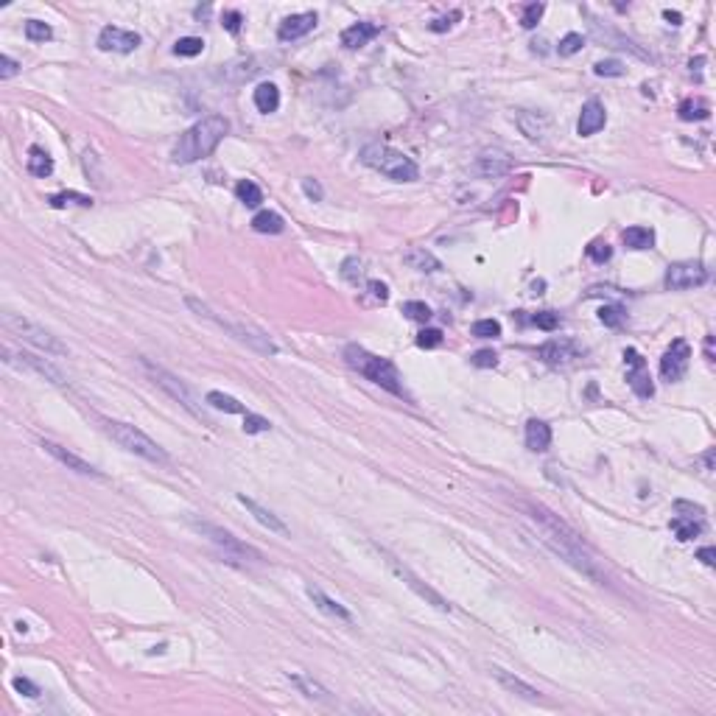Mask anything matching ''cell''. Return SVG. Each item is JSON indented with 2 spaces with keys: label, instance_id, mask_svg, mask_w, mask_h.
Wrapping results in <instances>:
<instances>
[{
  "label": "cell",
  "instance_id": "cell-6",
  "mask_svg": "<svg viewBox=\"0 0 716 716\" xmlns=\"http://www.w3.org/2000/svg\"><path fill=\"white\" fill-rule=\"evenodd\" d=\"M185 302H188V308H191V311H196L199 317H204V319H210V322H216L219 327H224L232 339L244 342L247 347L258 350V353H263V356H274V353H277V344H274L266 333H261V330L247 327V325H238V322H229L227 317H219V314H216L207 302H202V299H196V297H188Z\"/></svg>",
  "mask_w": 716,
  "mask_h": 716
},
{
  "label": "cell",
  "instance_id": "cell-46",
  "mask_svg": "<svg viewBox=\"0 0 716 716\" xmlns=\"http://www.w3.org/2000/svg\"><path fill=\"white\" fill-rule=\"evenodd\" d=\"M473 336H479V339H498L501 336V325L495 319H479L473 325Z\"/></svg>",
  "mask_w": 716,
  "mask_h": 716
},
{
  "label": "cell",
  "instance_id": "cell-3",
  "mask_svg": "<svg viewBox=\"0 0 716 716\" xmlns=\"http://www.w3.org/2000/svg\"><path fill=\"white\" fill-rule=\"evenodd\" d=\"M344 361L358 369L367 381H372L375 387H381V389L392 392V394H397V397H406V389H403V378H400V372H397V367L392 364L389 358L384 356H372V353H367L364 347H358V344H350L347 350H344Z\"/></svg>",
  "mask_w": 716,
  "mask_h": 716
},
{
  "label": "cell",
  "instance_id": "cell-55",
  "mask_svg": "<svg viewBox=\"0 0 716 716\" xmlns=\"http://www.w3.org/2000/svg\"><path fill=\"white\" fill-rule=\"evenodd\" d=\"M17 70H20V65L11 56H0V79H11Z\"/></svg>",
  "mask_w": 716,
  "mask_h": 716
},
{
  "label": "cell",
  "instance_id": "cell-21",
  "mask_svg": "<svg viewBox=\"0 0 716 716\" xmlns=\"http://www.w3.org/2000/svg\"><path fill=\"white\" fill-rule=\"evenodd\" d=\"M238 501H241V504H244V507H247V509H249V512L255 515V521L263 523V526H266L269 532H277V534H289V526H286V523L280 521V518H277V515H274L272 509H266V507H261V504H258L255 498H247V495H238Z\"/></svg>",
  "mask_w": 716,
  "mask_h": 716
},
{
  "label": "cell",
  "instance_id": "cell-57",
  "mask_svg": "<svg viewBox=\"0 0 716 716\" xmlns=\"http://www.w3.org/2000/svg\"><path fill=\"white\" fill-rule=\"evenodd\" d=\"M302 191H305L308 199H314V202L322 199V188H319V182H314V179H302Z\"/></svg>",
  "mask_w": 716,
  "mask_h": 716
},
{
  "label": "cell",
  "instance_id": "cell-32",
  "mask_svg": "<svg viewBox=\"0 0 716 716\" xmlns=\"http://www.w3.org/2000/svg\"><path fill=\"white\" fill-rule=\"evenodd\" d=\"M624 244L630 249H652L655 244V232L650 227H630L624 229Z\"/></svg>",
  "mask_w": 716,
  "mask_h": 716
},
{
  "label": "cell",
  "instance_id": "cell-54",
  "mask_svg": "<svg viewBox=\"0 0 716 716\" xmlns=\"http://www.w3.org/2000/svg\"><path fill=\"white\" fill-rule=\"evenodd\" d=\"M470 361H473L476 367H484V369H487V367H495V364H498V356H495L492 350H479Z\"/></svg>",
  "mask_w": 716,
  "mask_h": 716
},
{
  "label": "cell",
  "instance_id": "cell-39",
  "mask_svg": "<svg viewBox=\"0 0 716 716\" xmlns=\"http://www.w3.org/2000/svg\"><path fill=\"white\" fill-rule=\"evenodd\" d=\"M26 36L31 39V42H48L54 31H51V26L48 23H42V20H29L26 23Z\"/></svg>",
  "mask_w": 716,
  "mask_h": 716
},
{
  "label": "cell",
  "instance_id": "cell-59",
  "mask_svg": "<svg viewBox=\"0 0 716 716\" xmlns=\"http://www.w3.org/2000/svg\"><path fill=\"white\" fill-rule=\"evenodd\" d=\"M663 17H666L672 26H680V20H683V17H680V11H663Z\"/></svg>",
  "mask_w": 716,
  "mask_h": 716
},
{
  "label": "cell",
  "instance_id": "cell-45",
  "mask_svg": "<svg viewBox=\"0 0 716 716\" xmlns=\"http://www.w3.org/2000/svg\"><path fill=\"white\" fill-rule=\"evenodd\" d=\"M361 274H364V263L358 261V258H347V261L342 263V277H344L347 283H353V286H358Z\"/></svg>",
  "mask_w": 716,
  "mask_h": 716
},
{
  "label": "cell",
  "instance_id": "cell-24",
  "mask_svg": "<svg viewBox=\"0 0 716 716\" xmlns=\"http://www.w3.org/2000/svg\"><path fill=\"white\" fill-rule=\"evenodd\" d=\"M489 672H492V677L504 685L509 694H518V697H526V700H540V691H537L534 685L523 683L521 677H515V675H509V672H504V669H498V666H492Z\"/></svg>",
  "mask_w": 716,
  "mask_h": 716
},
{
  "label": "cell",
  "instance_id": "cell-33",
  "mask_svg": "<svg viewBox=\"0 0 716 716\" xmlns=\"http://www.w3.org/2000/svg\"><path fill=\"white\" fill-rule=\"evenodd\" d=\"M680 121H705L708 118V104L702 101V98H688V101H683L680 104Z\"/></svg>",
  "mask_w": 716,
  "mask_h": 716
},
{
  "label": "cell",
  "instance_id": "cell-36",
  "mask_svg": "<svg viewBox=\"0 0 716 716\" xmlns=\"http://www.w3.org/2000/svg\"><path fill=\"white\" fill-rule=\"evenodd\" d=\"M48 204L51 207H67V204H79V207H90L93 204V199L90 196H84V194H76V191H65V194H54L51 199H48Z\"/></svg>",
  "mask_w": 716,
  "mask_h": 716
},
{
  "label": "cell",
  "instance_id": "cell-38",
  "mask_svg": "<svg viewBox=\"0 0 716 716\" xmlns=\"http://www.w3.org/2000/svg\"><path fill=\"white\" fill-rule=\"evenodd\" d=\"M582 45H585V36H582V34H565V36L560 39L557 51H560V56H574V54L582 51Z\"/></svg>",
  "mask_w": 716,
  "mask_h": 716
},
{
  "label": "cell",
  "instance_id": "cell-47",
  "mask_svg": "<svg viewBox=\"0 0 716 716\" xmlns=\"http://www.w3.org/2000/svg\"><path fill=\"white\" fill-rule=\"evenodd\" d=\"M269 428H272V423H269L266 417H261V414H252V412L244 414V431H247V434H263V431H269Z\"/></svg>",
  "mask_w": 716,
  "mask_h": 716
},
{
  "label": "cell",
  "instance_id": "cell-34",
  "mask_svg": "<svg viewBox=\"0 0 716 716\" xmlns=\"http://www.w3.org/2000/svg\"><path fill=\"white\" fill-rule=\"evenodd\" d=\"M207 403H210L213 409H219V412H227V414H247L244 406H241L235 397L224 394V392H207Z\"/></svg>",
  "mask_w": 716,
  "mask_h": 716
},
{
  "label": "cell",
  "instance_id": "cell-15",
  "mask_svg": "<svg viewBox=\"0 0 716 716\" xmlns=\"http://www.w3.org/2000/svg\"><path fill=\"white\" fill-rule=\"evenodd\" d=\"M476 171L482 174V176H504V174H509L512 171V157L507 154V151H501V149H484L479 157H476Z\"/></svg>",
  "mask_w": 716,
  "mask_h": 716
},
{
  "label": "cell",
  "instance_id": "cell-22",
  "mask_svg": "<svg viewBox=\"0 0 716 716\" xmlns=\"http://www.w3.org/2000/svg\"><path fill=\"white\" fill-rule=\"evenodd\" d=\"M378 34H381V29L375 23H356V26H350V29L342 31V45L350 48V51H358L367 42H372Z\"/></svg>",
  "mask_w": 716,
  "mask_h": 716
},
{
  "label": "cell",
  "instance_id": "cell-50",
  "mask_svg": "<svg viewBox=\"0 0 716 716\" xmlns=\"http://www.w3.org/2000/svg\"><path fill=\"white\" fill-rule=\"evenodd\" d=\"M599 319H602L607 327H621V322H624V314H621L619 305H605V308L599 311Z\"/></svg>",
  "mask_w": 716,
  "mask_h": 716
},
{
  "label": "cell",
  "instance_id": "cell-43",
  "mask_svg": "<svg viewBox=\"0 0 716 716\" xmlns=\"http://www.w3.org/2000/svg\"><path fill=\"white\" fill-rule=\"evenodd\" d=\"M587 258L593 263H607L613 258V247L605 241H593V244H587Z\"/></svg>",
  "mask_w": 716,
  "mask_h": 716
},
{
  "label": "cell",
  "instance_id": "cell-1",
  "mask_svg": "<svg viewBox=\"0 0 716 716\" xmlns=\"http://www.w3.org/2000/svg\"><path fill=\"white\" fill-rule=\"evenodd\" d=\"M529 512H532V518L537 521L540 526V534H543V543L552 549L554 554H560L571 568H577L582 577L587 580H593V582H599V585H605V574H602V568H599V562L587 554L585 543L580 540V534H574L568 526L562 521H557L552 512L546 509V507H537V504H529Z\"/></svg>",
  "mask_w": 716,
  "mask_h": 716
},
{
  "label": "cell",
  "instance_id": "cell-7",
  "mask_svg": "<svg viewBox=\"0 0 716 716\" xmlns=\"http://www.w3.org/2000/svg\"><path fill=\"white\" fill-rule=\"evenodd\" d=\"M194 529L202 534V537H207V540H210L219 552L224 554V560H227V562H261L263 560L258 549H252L249 543L238 540L232 532L222 529V526H216V523L194 521Z\"/></svg>",
  "mask_w": 716,
  "mask_h": 716
},
{
  "label": "cell",
  "instance_id": "cell-48",
  "mask_svg": "<svg viewBox=\"0 0 716 716\" xmlns=\"http://www.w3.org/2000/svg\"><path fill=\"white\" fill-rule=\"evenodd\" d=\"M593 73L605 76V79H616V76H624V65H621L619 59H605V62H599V65L593 67Z\"/></svg>",
  "mask_w": 716,
  "mask_h": 716
},
{
  "label": "cell",
  "instance_id": "cell-16",
  "mask_svg": "<svg viewBox=\"0 0 716 716\" xmlns=\"http://www.w3.org/2000/svg\"><path fill=\"white\" fill-rule=\"evenodd\" d=\"M314 29H317V14H314V11L292 14V17H286V20L280 23V29H277V39H280V42H294V39H299V36L311 34Z\"/></svg>",
  "mask_w": 716,
  "mask_h": 716
},
{
  "label": "cell",
  "instance_id": "cell-35",
  "mask_svg": "<svg viewBox=\"0 0 716 716\" xmlns=\"http://www.w3.org/2000/svg\"><path fill=\"white\" fill-rule=\"evenodd\" d=\"M235 196H238V202H244L247 207H258L263 202V191L255 185V182H249V179H241V182L235 185Z\"/></svg>",
  "mask_w": 716,
  "mask_h": 716
},
{
  "label": "cell",
  "instance_id": "cell-28",
  "mask_svg": "<svg viewBox=\"0 0 716 716\" xmlns=\"http://www.w3.org/2000/svg\"><path fill=\"white\" fill-rule=\"evenodd\" d=\"M255 106H258V112H277V106H280V90H277V84H272V81H263L255 87Z\"/></svg>",
  "mask_w": 716,
  "mask_h": 716
},
{
  "label": "cell",
  "instance_id": "cell-23",
  "mask_svg": "<svg viewBox=\"0 0 716 716\" xmlns=\"http://www.w3.org/2000/svg\"><path fill=\"white\" fill-rule=\"evenodd\" d=\"M9 356H14L9 347H3ZM14 358H20V364H26V367H31L34 372H39L42 378H48V381H54V384H67L65 381V375H62V369L59 367H54L48 358H36V356H31V353H20V356H14Z\"/></svg>",
  "mask_w": 716,
  "mask_h": 716
},
{
  "label": "cell",
  "instance_id": "cell-41",
  "mask_svg": "<svg viewBox=\"0 0 716 716\" xmlns=\"http://www.w3.org/2000/svg\"><path fill=\"white\" fill-rule=\"evenodd\" d=\"M442 344V330L439 327H425L417 333V347H423V350H434V347H439Z\"/></svg>",
  "mask_w": 716,
  "mask_h": 716
},
{
  "label": "cell",
  "instance_id": "cell-27",
  "mask_svg": "<svg viewBox=\"0 0 716 716\" xmlns=\"http://www.w3.org/2000/svg\"><path fill=\"white\" fill-rule=\"evenodd\" d=\"M518 126L529 140H543L549 131V121L537 112H518Z\"/></svg>",
  "mask_w": 716,
  "mask_h": 716
},
{
  "label": "cell",
  "instance_id": "cell-10",
  "mask_svg": "<svg viewBox=\"0 0 716 716\" xmlns=\"http://www.w3.org/2000/svg\"><path fill=\"white\" fill-rule=\"evenodd\" d=\"M708 280V269L702 263L694 261H683V263H672L666 269V289L672 292H685V289H697Z\"/></svg>",
  "mask_w": 716,
  "mask_h": 716
},
{
  "label": "cell",
  "instance_id": "cell-42",
  "mask_svg": "<svg viewBox=\"0 0 716 716\" xmlns=\"http://www.w3.org/2000/svg\"><path fill=\"white\" fill-rule=\"evenodd\" d=\"M543 11H546V6H543V3H529V6H523L521 26H523V29H534V26L540 23Z\"/></svg>",
  "mask_w": 716,
  "mask_h": 716
},
{
  "label": "cell",
  "instance_id": "cell-11",
  "mask_svg": "<svg viewBox=\"0 0 716 716\" xmlns=\"http://www.w3.org/2000/svg\"><path fill=\"white\" fill-rule=\"evenodd\" d=\"M381 554L387 557V562H389V568L394 571V577H397V580H403V582L412 587V590H414V593H417L420 599H425L428 605H434L437 610H442V613H451V605H448V602H445V599H442V596H439V593H437L434 587L425 585L423 580H417V577H414V574H412V571H409L406 565H400V562H397V560H394L389 552H384V549H381Z\"/></svg>",
  "mask_w": 716,
  "mask_h": 716
},
{
  "label": "cell",
  "instance_id": "cell-25",
  "mask_svg": "<svg viewBox=\"0 0 716 716\" xmlns=\"http://www.w3.org/2000/svg\"><path fill=\"white\" fill-rule=\"evenodd\" d=\"M552 445V428L543 420H529L526 423V448L529 451H546Z\"/></svg>",
  "mask_w": 716,
  "mask_h": 716
},
{
  "label": "cell",
  "instance_id": "cell-18",
  "mask_svg": "<svg viewBox=\"0 0 716 716\" xmlns=\"http://www.w3.org/2000/svg\"><path fill=\"white\" fill-rule=\"evenodd\" d=\"M605 124H607V112H605V106H602L599 101H587L585 106H582V112H580L577 131H580L582 137H590V134H596L599 129H605Z\"/></svg>",
  "mask_w": 716,
  "mask_h": 716
},
{
  "label": "cell",
  "instance_id": "cell-31",
  "mask_svg": "<svg viewBox=\"0 0 716 716\" xmlns=\"http://www.w3.org/2000/svg\"><path fill=\"white\" fill-rule=\"evenodd\" d=\"M403 261L409 263L412 269H417V272H425V274H434V272H439L442 266L439 261L431 255V252H425V249H412V252H406V258Z\"/></svg>",
  "mask_w": 716,
  "mask_h": 716
},
{
  "label": "cell",
  "instance_id": "cell-49",
  "mask_svg": "<svg viewBox=\"0 0 716 716\" xmlns=\"http://www.w3.org/2000/svg\"><path fill=\"white\" fill-rule=\"evenodd\" d=\"M532 325H537L540 330H557L560 327V314H554V311H537L532 317Z\"/></svg>",
  "mask_w": 716,
  "mask_h": 716
},
{
  "label": "cell",
  "instance_id": "cell-12",
  "mask_svg": "<svg viewBox=\"0 0 716 716\" xmlns=\"http://www.w3.org/2000/svg\"><path fill=\"white\" fill-rule=\"evenodd\" d=\"M688 361H691V347L685 339H675L669 344V350L663 353L660 358V375L666 381H680L688 369Z\"/></svg>",
  "mask_w": 716,
  "mask_h": 716
},
{
  "label": "cell",
  "instance_id": "cell-51",
  "mask_svg": "<svg viewBox=\"0 0 716 716\" xmlns=\"http://www.w3.org/2000/svg\"><path fill=\"white\" fill-rule=\"evenodd\" d=\"M456 20H462V11H459V9H454V11L448 14V17H439V20H434V23L428 26V29H431L434 34H442V31H448V29L454 26Z\"/></svg>",
  "mask_w": 716,
  "mask_h": 716
},
{
  "label": "cell",
  "instance_id": "cell-40",
  "mask_svg": "<svg viewBox=\"0 0 716 716\" xmlns=\"http://www.w3.org/2000/svg\"><path fill=\"white\" fill-rule=\"evenodd\" d=\"M403 314H406L409 319H414V322H428V319H431V308H428L425 302H417V299L403 302Z\"/></svg>",
  "mask_w": 716,
  "mask_h": 716
},
{
  "label": "cell",
  "instance_id": "cell-14",
  "mask_svg": "<svg viewBox=\"0 0 716 716\" xmlns=\"http://www.w3.org/2000/svg\"><path fill=\"white\" fill-rule=\"evenodd\" d=\"M140 45V36L118 26H106L98 34V48L101 51H115V54H131Z\"/></svg>",
  "mask_w": 716,
  "mask_h": 716
},
{
  "label": "cell",
  "instance_id": "cell-17",
  "mask_svg": "<svg viewBox=\"0 0 716 716\" xmlns=\"http://www.w3.org/2000/svg\"><path fill=\"white\" fill-rule=\"evenodd\" d=\"M305 593L311 596V602L322 610V613H327V616H333V619H339V621H344V624H353V616H350V610L342 605V602H336V599H330L327 596L325 590L322 587H317V585H308L305 587Z\"/></svg>",
  "mask_w": 716,
  "mask_h": 716
},
{
  "label": "cell",
  "instance_id": "cell-26",
  "mask_svg": "<svg viewBox=\"0 0 716 716\" xmlns=\"http://www.w3.org/2000/svg\"><path fill=\"white\" fill-rule=\"evenodd\" d=\"M672 532L677 534V540H694L702 529H705V523H702V512H694V515H677V518H672Z\"/></svg>",
  "mask_w": 716,
  "mask_h": 716
},
{
  "label": "cell",
  "instance_id": "cell-53",
  "mask_svg": "<svg viewBox=\"0 0 716 716\" xmlns=\"http://www.w3.org/2000/svg\"><path fill=\"white\" fill-rule=\"evenodd\" d=\"M241 23H244L241 11H224V17H222V26H224L229 34H238V31H241Z\"/></svg>",
  "mask_w": 716,
  "mask_h": 716
},
{
  "label": "cell",
  "instance_id": "cell-30",
  "mask_svg": "<svg viewBox=\"0 0 716 716\" xmlns=\"http://www.w3.org/2000/svg\"><path fill=\"white\" fill-rule=\"evenodd\" d=\"M283 227H286L283 216H277V213H272V210H261V213L252 219V229H255V232H263V235H277V232H283Z\"/></svg>",
  "mask_w": 716,
  "mask_h": 716
},
{
  "label": "cell",
  "instance_id": "cell-29",
  "mask_svg": "<svg viewBox=\"0 0 716 716\" xmlns=\"http://www.w3.org/2000/svg\"><path fill=\"white\" fill-rule=\"evenodd\" d=\"M26 165H29V174H34V176H42V179L54 174V160H51V154H48L45 149H39V146H31Z\"/></svg>",
  "mask_w": 716,
  "mask_h": 716
},
{
  "label": "cell",
  "instance_id": "cell-37",
  "mask_svg": "<svg viewBox=\"0 0 716 716\" xmlns=\"http://www.w3.org/2000/svg\"><path fill=\"white\" fill-rule=\"evenodd\" d=\"M204 51V39H199V36H182V39H176V45H174V54L176 56H199Z\"/></svg>",
  "mask_w": 716,
  "mask_h": 716
},
{
  "label": "cell",
  "instance_id": "cell-13",
  "mask_svg": "<svg viewBox=\"0 0 716 716\" xmlns=\"http://www.w3.org/2000/svg\"><path fill=\"white\" fill-rule=\"evenodd\" d=\"M624 361H627V367H630L627 381H630L632 392H635L638 397H652V394H655V387H652V378H650V372H647V361L641 358V353L630 347V350H624Z\"/></svg>",
  "mask_w": 716,
  "mask_h": 716
},
{
  "label": "cell",
  "instance_id": "cell-44",
  "mask_svg": "<svg viewBox=\"0 0 716 716\" xmlns=\"http://www.w3.org/2000/svg\"><path fill=\"white\" fill-rule=\"evenodd\" d=\"M292 680L297 683V688H299V691H302L305 697H311V700H314V697H317V700H322V697L327 694L322 685L314 683V680H308V677H299V675H294Z\"/></svg>",
  "mask_w": 716,
  "mask_h": 716
},
{
  "label": "cell",
  "instance_id": "cell-19",
  "mask_svg": "<svg viewBox=\"0 0 716 716\" xmlns=\"http://www.w3.org/2000/svg\"><path fill=\"white\" fill-rule=\"evenodd\" d=\"M42 448H45V451H48V454H51V456H54L56 462H62L65 467H70V470H76V473H81V476H101V473H98L96 467L90 464V462H84L81 456L70 454L67 448H62V445H56V442H48V439H45V442H42Z\"/></svg>",
  "mask_w": 716,
  "mask_h": 716
},
{
  "label": "cell",
  "instance_id": "cell-20",
  "mask_svg": "<svg viewBox=\"0 0 716 716\" xmlns=\"http://www.w3.org/2000/svg\"><path fill=\"white\" fill-rule=\"evenodd\" d=\"M537 356L543 358L546 364H552V367H560V364H568L571 358H577V344H574V342L552 339V342H546V344L537 350Z\"/></svg>",
  "mask_w": 716,
  "mask_h": 716
},
{
  "label": "cell",
  "instance_id": "cell-8",
  "mask_svg": "<svg viewBox=\"0 0 716 716\" xmlns=\"http://www.w3.org/2000/svg\"><path fill=\"white\" fill-rule=\"evenodd\" d=\"M3 325L9 333H14L17 339H23V342H29L34 347H39V350H45V353H51V356H67V347L54 336V333H48L45 327L34 325L31 319H26V317H20V314H11V311H6L3 314Z\"/></svg>",
  "mask_w": 716,
  "mask_h": 716
},
{
  "label": "cell",
  "instance_id": "cell-2",
  "mask_svg": "<svg viewBox=\"0 0 716 716\" xmlns=\"http://www.w3.org/2000/svg\"><path fill=\"white\" fill-rule=\"evenodd\" d=\"M227 131H229V121L224 115H207V118H202L188 131H182V137L176 140V146L171 151V160L176 165H188L202 160V157H210L219 149V143L224 140Z\"/></svg>",
  "mask_w": 716,
  "mask_h": 716
},
{
  "label": "cell",
  "instance_id": "cell-52",
  "mask_svg": "<svg viewBox=\"0 0 716 716\" xmlns=\"http://www.w3.org/2000/svg\"><path fill=\"white\" fill-rule=\"evenodd\" d=\"M11 685H14V691H20L23 697H31V700L34 697H39V685H34L29 677H14Z\"/></svg>",
  "mask_w": 716,
  "mask_h": 716
},
{
  "label": "cell",
  "instance_id": "cell-5",
  "mask_svg": "<svg viewBox=\"0 0 716 716\" xmlns=\"http://www.w3.org/2000/svg\"><path fill=\"white\" fill-rule=\"evenodd\" d=\"M98 420H101V428H104L121 448H126L129 454L140 456V459H149V462H154V464H165V462H168V454H165L163 448H160L146 431H140L137 425L106 420V417H98Z\"/></svg>",
  "mask_w": 716,
  "mask_h": 716
},
{
  "label": "cell",
  "instance_id": "cell-4",
  "mask_svg": "<svg viewBox=\"0 0 716 716\" xmlns=\"http://www.w3.org/2000/svg\"><path fill=\"white\" fill-rule=\"evenodd\" d=\"M361 160H364V165H369L372 171L389 176L394 182H414L417 174H420V168H417V163L412 157H406L403 151H397L392 146H384V143L364 146Z\"/></svg>",
  "mask_w": 716,
  "mask_h": 716
},
{
  "label": "cell",
  "instance_id": "cell-9",
  "mask_svg": "<svg viewBox=\"0 0 716 716\" xmlns=\"http://www.w3.org/2000/svg\"><path fill=\"white\" fill-rule=\"evenodd\" d=\"M137 364L143 367V372H146V375H149V378H151V381H154V384H157L160 389H165L168 394H171V397H174V400H176V403H182V406H185V409H188V412H191L194 417H199V420H202V412L196 409L194 394L188 392V387H185V384H182V381H179L176 375H171L168 369L157 367L154 361H149V358H143V356L137 358Z\"/></svg>",
  "mask_w": 716,
  "mask_h": 716
},
{
  "label": "cell",
  "instance_id": "cell-56",
  "mask_svg": "<svg viewBox=\"0 0 716 716\" xmlns=\"http://www.w3.org/2000/svg\"><path fill=\"white\" fill-rule=\"evenodd\" d=\"M367 289H369V294H372L375 299H381V302H387V299H389V289H387L384 283H378V280H369V283H367Z\"/></svg>",
  "mask_w": 716,
  "mask_h": 716
},
{
  "label": "cell",
  "instance_id": "cell-58",
  "mask_svg": "<svg viewBox=\"0 0 716 716\" xmlns=\"http://www.w3.org/2000/svg\"><path fill=\"white\" fill-rule=\"evenodd\" d=\"M697 557H700V560H702V562H705L708 568H714V565H716V552L711 549V546H708V549H700V552H697Z\"/></svg>",
  "mask_w": 716,
  "mask_h": 716
}]
</instances>
